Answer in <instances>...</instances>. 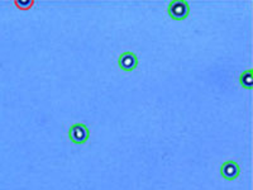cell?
Instances as JSON below:
<instances>
[{
	"label": "cell",
	"mask_w": 253,
	"mask_h": 190,
	"mask_svg": "<svg viewBox=\"0 0 253 190\" xmlns=\"http://www.w3.org/2000/svg\"><path fill=\"white\" fill-rule=\"evenodd\" d=\"M242 87H245L246 89H252L253 85V76H252V70H247L241 75L239 78Z\"/></svg>",
	"instance_id": "obj_5"
},
{
	"label": "cell",
	"mask_w": 253,
	"mask_h": 190,
	"mask_svg": "<svg viewBox=\"0 0 253 190\" xmlns=\"http://www.w3.org/2000/svg\"><path fill=\"white\" fill-rule=\"evenodd\" d=\"M119 67H121L123 71L130 72L133 70H135V67L138 66V58L135 56V53L133 52H124L119 56Z\"/></svg>",
	"instance_id": "obj_3"
},
{
	"label": "cell",
	"mask_w": 253,
	"mask_h": 190,
	"mask_svg": "<svg viewBox=\"0 0 253 190\" xmlns=\"http://www.w3.org/2000/svg\"><path fill=\"white\" fill-rule=\"evenodd\" d=\"M220 174L225 180H234L241 174V167L236 161H225L220 167Z\"/></svg>",
	"instance_id": "obj_4"
},
{
	"label": "cell",
	"mask_w": 253,
	"mask_h": 190,
	"mask_svg": "<svg viewBox=\"0 0 253 190\" xmlns=\"http://www.w3.org/2000/svg\"><path fill=\"white\" fill-rule=\"evenodd\" d=\"M90 132L87 130V127L83 123H76L71 126L69 132V137L71 142L76 144H84L89 140Z\"/></svg>",
	"instance_id": "obj_2"
},
{
	"label": "cell",
	"mask_w": 253,
	"mask_h": 190,
	"mask_svg": "<svg viewBox=\"0 0 253 190\" xmlns=\"http://www.w3.org/2000/svg\"><path fill=\"white\" fill-rule=\"evenodd\" d=\"M169 14L175 20L186 19L190 13V5L186 0H173L169 3Z\"/></svg>",
	"instance_id": "obj_1"
}]
</instances>
